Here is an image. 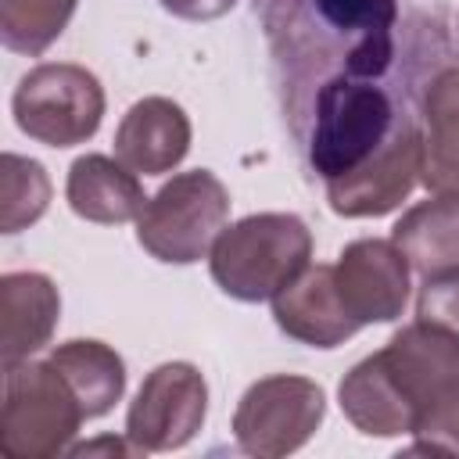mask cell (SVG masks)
<instances>
[{"label":"cell","mask_w":459,"mask_h":459,"mask_svg":"<svg viewBox=\"0 0 459 459\" xmlns=\"http://www.w3.org/2000/svg\"><path fill=\"white\" fill-rule=\"evenodd\" d=\"M262 14L280 61L323 79H384L398 57V0H265Z\"/></svg>","instance_id":"1"},{"label":"cell","mask_w":459,"mask_h":459,"mask_svg":"<svg viewBox=\"0 0 459 459\" xmlns=\"http://www.w3.org/2000/svg\"><path fill=\"white\" fill-rule=\"evenodd\" d=\"M308 100L305 158L323 183L362 169L409 118H416L409 104H398L384 79L330 75L308 90Z\"/></svg>","instance_id":"2"},{"label":"cell","mask_w":459,"mask_h":459,"mask_svg":"<svg viewBox=\"0 0 459 459\" xmlns=\"http://www.w3.org/2000/svg\"><path fill=\"white\" fill-rule=\"evenodd\" d=\"M312 258V233L290 212H258L222 226L208 251L212 280L237 301H273Z\"/></svg>","instance_id":"3"},{"label":"cell","mask_w":459,"mask_h":459,"mask_svg":"<svg viewBox=\"0 0 459 459\" xmlns=\"http://www.w3.org/2000/svg\"><path fill=\"white\" fill-rule=\"evenodd\" d=\"M86 412L47 362H14L4 369V405H0V452L7 459H50L72 448Z\"/></svg>","instance_id":"4"},{"label":"cell","mask_w":459,"mask_h":459,"mask_svg":"<svg viewBox=\"0 0 459 459\" xmlns=\"http://www.w3.org/2000/svg\"><path fill=\"white\" fill-rule=\"evenodd\" d=\"M230 219V190L208 169L172 176L154 197H147L136 219V240L158 262L190 265L201 262Z\"/></svg>","instance_id":"5"},{"label":"cell","mask_w":459,"mask_h":459,"mask_svg":"<svg viewBox=\"0 0 459 459\" xmlns=\"http://www.w3.org/2000/svg\"><path fill=\"white\" fill-rule=\"evenodd\" d=\"M11 108L25 136L47 147H75L100 129L104 86L82 65L50 61L22 75Z\"/></svg>","instance_id":"6"},{"label":"cell","mask_w":459,"mask_h":459,"mask_svg":"<svg viewBox=\"0 0 459 459\" xmlns=\"http://www.w3.org/2000/svg\"><path fill=\"white\" fill-rule=\"evenodd\" d=\"M326 398L308 377L276 373L255 380L233 412V437L247 455L276 459L298 452L323 423Z\"/></svg>","instance_id":"7"},{"label":"cell","mask_w":459,"mask_h":459,"mask_svg":"<svg viewBox=\"0 0 459 459\" xmlns=\"http://www.w3.org/2000/svg\"><path fill=\"white\" fill-rule=\"evenodd\" d=\"M208 412V384L190 362L151 369L126 412V437L136 452H172L197 437Z\"/></svg>","instance_id":"8"},{"label":"cell","mask_w":459,"mask_h":459,"mask_svg":"<svg viewBox=\"0 0 459 459\" xmlns=\"http://www.w3.org/2000/svg\"><path fill=\"white\" fill-rule=\"evenodd\" d=\"M420 172H423V126L416 115L362 169L341 179H330L326 201L344 219L387 215L412 194V186L420 183Z\"/></svg>","instance_id":"9"},{"label":"cell","mask_w":459,"mask_h":459,"mask_svg":"<svg viewBox=\"0 0 459 459\" xmlns=\"http://www.w3.org/2000/svg\"><path fill=\"white\" fill-rule=\"evenodd\" d=\"M333 280L359 326L391 323L409 301V258L394 240L362 237L348 244L333 265Z\"/></svg>","instance_id":"10"},{"label":"cell","mask_w":459,"mask_h":459,"mask_svg":"<svg viewBox=\"0 0 459 459\" xmlns=\"http://www.w3.org/2000/svg\"><path fill=\"white\" fill-rule=\"evenodd\" d=\"M377 355L412 405L416 420L427 405H434L448 387L459 384V337L437 323L416 319L402 326Z\"/></svg>","instance_id":"11"},{"label":"cell","mask_w":459,"mask_h":459,"mask_svg":"<svg viewBox=\"0 0 459 459\" xmlns=\"http://www.w3.org/2000/svg\"><path fill=\"white\" fill-rule=\"evenodd\" d=\"M273 319L287 337L308 348H337L362 330L337 290L333 265H305L273 298Z\"/></svg>","instance_id":"12"},{"label":"cell","mask_w":459,"mask_h":459,"mask_svg":"<svg viewBox=\"0 0 459 459\" xmlns=\"http://www.w3.org/2000/svg\"><path fill=\"white\" fill-rule=\"evenodd\" d=\"M190 151V118L169 97L136 100L115 129V158L143 176L176 169Z\"/></svg>","instance_id":"13"},{"label":"cell","mask_w":459,"mask_h":459,"mask_svg":"<svg viewBox=\"0 0 459 459\" xmlns=\"http://www.w3.org/2000/svg\"><path fill=\"white\" fill-rule=\"evenodd\" d=\"M61 316V294L43 273H7L0 280V355L4 369L50 344Z\"/></svg>","instance_id":"14"},{"label":"cell","mask_w":459,"mask_h":459,"mask_svg":"<svg viewBox=\"0 0 459 459\" xmlns=\"http://www.w3.org/2000/svg\"><path fill=\"white\" fill-rule=\"evenodd\" d=\"M420 126H423L420 183L430 194H459V65L437 68L423 86Z\"/></svg>","instance_id":"15"},{"label":"cell","mask_w":459,"mask_h":459,"mask_svg":"<svg viewBox=\"0 0 459 459\" xmlns=\"http://www.w3.org/2000/svg\"><path fill=\"white\" fill-rule=\"evenodd\" d=\"M65 197L79 219L100 222V226H118V222L140 219V212L147 204L136 172L108 154L75 158L68 169Z\"/></svg>","instance_id":"16"},{"label":"cell","mask_w":459,"mask_h":459,"mask_svg":"<svg viewBox=\"0 0 459 459\" xmlns=\"http://www.w3.org/2000/svg\"><path fill=\"white\" fill-rule=\"evenodd\" d=\"M337 398L351 427L369 437H402L412 434L416 427L412 405L405 402V394L398 391L377 351L366 355L359 366H351V373H344Z\"/></svg>","instance_id":"17"},{"label":"cell","mask_w":459,"mask_h":459,"mask_svg":"<svg viewBox=\"0 0 459 459\" xmlns=\"http://www.w3.org/2000/svg\"><path fill=\"white\" fill-rule=\"evenodd\" d=\"M394 247L409 258V269L434 276L459 265V194H434L412 204L391 230Z\"/></svg>","instance_id":"18"},{"label":"cell","mask_w":459,"mask_h":459,"mask_svg":"<svg viewBox=\"0 0 459 459\" xmlns=\"http://www.w3.org/2000/svg\"><path fill=\"white\" fill-rule=\"evenodd\" d=\"M50 362L57 366V373L75 391L86 420L111 412L126 391V362L104 341H90V337L86 341L82 337L65 341L50 351Z\"/></svg>","instance_id":"19"},{"label":"cell","mask_w":459,"mask_h":459,"mask_svg":"<svg viewBox=\"0 0 459 459\" xmlns=\"http://www.w3.org/2000/svg\"><path fill=\"white\" fill-rule=\"evenodd\" d=\"M79 0H0V39L14 54H43L72 22Z\"/></svg>","instance_id":"20"},{"label":"cell","mask_w":459,"mask_h":459,"mask_svg":"<svg viewBox=\"0 0 459 459\" xmlns=\"http://www.w3.org/2000/svg\"><path fill=\"white\" fill-rule=\"evenodd\" d=\"M50 204V179L39 161L22 158V154H4V172H0V230L18 233L32 226Z\"/></svg>","instance_id":"21"},{"label":"cell","mask_w":459,"mask_h":459,"mask_svg":"<svg viewBox=\"0 0 459 459\" xmlns=\"http://www.w3.org/2000/svg\"><path fill=\"white\" fill-rule=\"evenodd\" d=\"M412 452L427 455H459V384L448 387L434 405L423 409V416L412 427Z\"/></svg>","instance_id":"22"},{"label":"cell","mask_w":459,"mask_h":459,"mask_svg":"<svg viewBox=\"0 0 459 459\" xmlns=\"http://www.w3.org/2000/svg\"><path fill=\"white\" fill-rule=\"evenodd\" d=\"M416 319L437 323L459 337V265L423 276V287L416 294Z\"/></svg>","instance_id":"23"},{"label":"cell","mask_w":459,"mask_h":459,"mask_svg":"<svg viewBox=\"0 0 459 459\" xmlns=\"http://www.w3.org/2000/svg\"><path fill=\"white\" fill-rule=\"evenodd\" d=\"M169 14L176 18H186V22H212V18H222L226 11H233L237 0H158Z\"/></svg>","instance_id":"24"},{"label":"cell","mask_w":459,"mask_h":459,"mask_svg":"<svg viewBox=\"0 0 459 459\" xmlns=\"http://www.w3.org/2000/svg\"><path fill=\"white\" fill-rule=\"evenodd\" d=\"M72 455H97V452H111V455H133L136 452V445L126 437V441H118V437H97V441H86V445H72L68 448Z\"/></svg>","instance_id":"25"}]
</instances>
